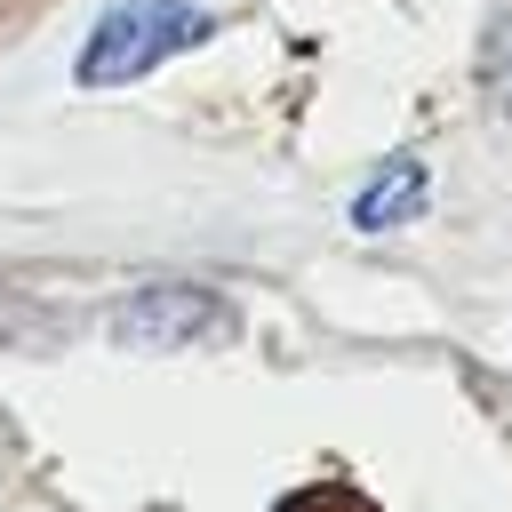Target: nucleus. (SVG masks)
<instances>
[{
    "label": "nucleus",
    "mask_w": 512,
    "mask_h": 512,
    "mask_svg": "<svg viewBox=\"0 0 512 512\" xmlns=\"http://www.w3.org/2000/svg\"><path fill=\"white\" fill-rule=\"evenodd\" d=\"M208 32V16L192 0H112L80 48V88H120L136 72H152L160 56L192 48Z\"/></svg>",
    "instance_id": "f257e3e1"
},
{
    "label": "nucleus",
    "mask_w": 512,
    "mask_h": 512,
    "mask_svg": "<svg viewBox=\"0 0 512 512\" xmlns=\"http://www.w3.org/2000/svg\"><path fill=\"white\" fill-rule=\"evenodd\" d=\"M232 328V304L216 288H192V280H152L136 288L120 312H112V336L136 344V352H184V344H216Z\"/></svg>",
    "instance_id": "f03ea898"
},
{
    "label": "nucleus",
    "mask_w": 512,
    "mask_h": 512,
    "mask_svg": "<svg viewBox=\"0 0 512 512\" xmlns=\"http://www.w3.org/2000/svg\"><path fill=\"white\" fill-rule=\"evenodd\" d=\"M416 208H424V168H416V160H392V168L352 200V224H360V232H384V224H400V216H416Z\"/></svg>",
    "instance_id": "7ed1b4c3"
},
{
    "label": "nucleus",
    "mask_w": 512,
    "mask_h": 512,
    "mask_svg": "<svg viewBox=\"0 0 512 512\" xmlns=\"http://www.w3.org/2000/svg\"><path fill=\"white\" fill-rule=\"evenodd\" d=\"M272 512H384L368 488H352V480H312V488H288Z\"/></svg>",
    "instance_id": "20e7f679"
},
{
    "label": "nucleus",
    "mask_w": 512,
    "mask_h": 512,
    "mask_svg": "<svg viewBox=\"0 0 512 512\" xmlns=\"http://www.w3.org/2000/svg\"><path fill=\"white\" fill-rule=\"evenodd\" d=\"M480 88L496 112H512V16H496V32L480 40Z\"/></svg>",
    "instance_id": "39448f33"
}]
</instances>
